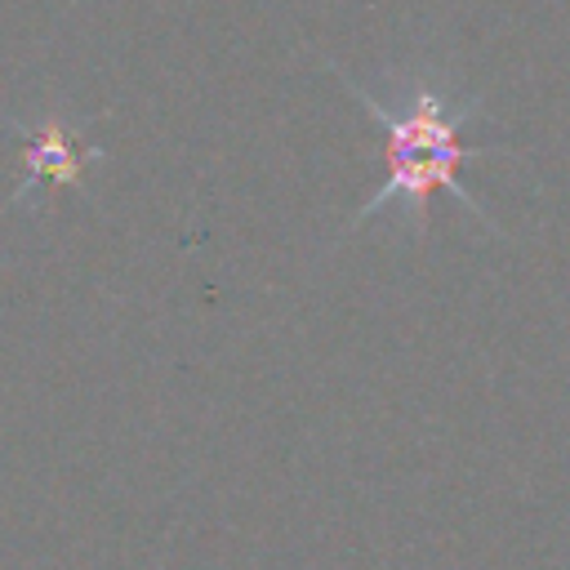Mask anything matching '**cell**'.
Listing matches in <instances>:
<instances>
[{"label": "cell", "mask_w": 570, "mask_h": 570, "mask_svg": "<svg viewBox=\"0 0 570 570\" xmlns=\"http://www.w3.org/2000/svg\"><path fill=\"white\" fill-rule=\"evenodd\" d=\"M338 80L347 85V94L370 111V120L387 138V178L352 214L347 227H361V223H370L379 214H392L401 227H410L414 236H423V227H428V200H432V191H445L468 214H476L490 232H499V223L490 218V209L459 178V169L468 160H481V156L508 147V142H468L463 138L468 125L485 111V98L481 94L459 89L454 71L441 67V62H432V58L383 67L374 85L370 80H356L347 71H338Z\"/></svg>", "instance_id": "cell-1"}, {"label": "cell", "mask_w": 570, "mask_h": 570, "mask_svg": "<svg viewBox=\"0 0 570 570\" xmlns=\"http://www.w3.org/2000/svg\"><path fill=\"white\" fill-rule=\"evenodd\" d=\"M22 134H27V178H22L18 200H13V205L31 200V191H36V183H40V178L76 183V178H80V169H85V160H94V156H98L94 147H89V151H80V147H76V129H67V125H58V120H45L36 134L22 125Z\"/></svg>", "instance_id": "cell-2"}]
</instances>
